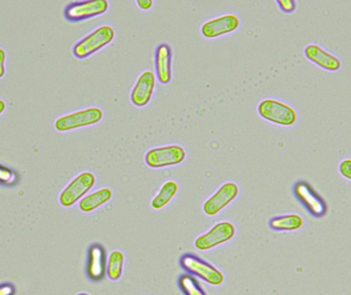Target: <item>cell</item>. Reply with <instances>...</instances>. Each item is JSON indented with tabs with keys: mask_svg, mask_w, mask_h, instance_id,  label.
<instances>
[{
	"mask_svg": "<svg viewBox=\"0 0 351 295\" xmlns=\"http://www.w3.org/2000/svg\"><path fill=\"white\" fill-rule=\"evenodd\" d=\"M114 38L115 31L112 27L108 25L99 27L74 45L73 55L77 59H86L110 44Z\"/></svg>",
	"mask_w": 351,
	"mask_h": 295,
	"instance_id": "cell-1",
	"label": "cell"
},
{
	"mask_svg": "<svg viewBox=\"0 0 351 295\" xmlns=\"http://www.w3.org/2000/svg\"><path fill=\"white\" fill-rule=\"evenodd\" d=\"M258 113L262 118L280 127H293L298 120V115L292 107L274 99H266L260 102Z\"/></svg>",
	"mask_w": 351,
	"mask_h": 295,
	"instance_id": "cell-2",
	"label": "cell"
},
{
	"mask_svg": "<svg viewBox=\"0 0 351 295\" xmlns=\"http://www.w3.org/2000/svg\"><path fill=\"white\" fill-rule=\"evenodd\" d=\"M96 185V177L90 171L78 175L60 194L59 202L63 207H71L77 203Z\"/></svg>",
	"mask_w": 351,
	"mask_h": 295,
	"instance_id": "cell-3",
	"label": "cell"
},
{
	"mask_svg": "<svg viewBox=\"0 0 351 295\" xmlns=\"http://www.w3.org/2000/svg\"><path fill=\"white\" fill-rule=\"evenodd\" d=\"M234 225L230 222H221L215 225L210 230L200 235L194 241V246L197 251H208L216 248L232 240L235 236Z\"/></svg>",
	"mask_w": 351,
	"mask_h": 295,
	"instance_id": "cell-4",
	"label": "cell"
},
{
	"mask_svg": "<svg viewBox=\"0 0 351 295\" xmlns=\"http://www.w3.org/2000/svg\"><path fill=\"white\" fill-rule=\"evenodd\" d=\"M102 119L103 111L97 107H92L60 117L56 120L55 127L58 131L65 133L80 127L97 125Z\"/></svg>",
	"mask_w": 351,
	"mask_h": 295,
	"instance_id": "cell-5",
	"label": "cell"
},
{
	"mask_svg": "<svg viewBox=\"0 0 351 295\" xmlns=\"http://www.w3.org/2000/svg\"><path fill=\"white\" fill-rule=\"evenodd\" d=\"M297 200L315 218H323L327 214L328 204L323 197L306 181H298L293 187Z\"/></svg>",
	"mask_w": 351,
	"mask_h": 295,
	"instance_id": "cell-6",
	"label": "cell"
},
{
	"mask_svg": "<svg viewBox=\"0 0 351 295\" xmlns=\"http://www.w3.org/2000/svg\"><path fill=\"white\" fill-rule=\"evenodd\" d=\"M181 266L186 271L198 276L210 285L221 286L224 283L225 277L220 270L195 255H184L181 259Z\"/></svg>",
	"mask_w": 351,
	"mask_h": 295,
	"instance_id": "cell-7",
	"label": "cell"
},
{
	"mask_svg": "<svg viewBox=\"0 0 351 295\" xmlns=\"http://www.w3.org/2000/svg\"><path fill=\"white\" fill-rule=\"evenodd\" d=\"M185 159V149L179 145H170L152 149L146 153L144 160L152 168H164L181 164Z\"/></svg>",
	"mask_w": 351,
	"mask_h": 295,
	"instance_id": "cell-8",
	"label": "cell"
},
{
	"mask_svg": "<svg viewBox=\"0 0 351 295\" xmlns=\"http://www.w3.org/2000/svg\"><path fill=\"white\" fill-rule=\"evenodd\" d=\"M108 8L107 0L71 2L66 6L64 16L70 22H82L104 14Z\"/></svg>",
	"mask_w": 351,
	"mask_h": 295,
	"instance_id": "cell-9",
	"label": "cell"
},
{
	"mask_svg": "<svg viewBox=\"0 0 351 295\" xmlns=\"http://www.w3.org/2000/svg\"><path fill=\"white\" fill-rule=\"evenodd\" d=\"M239 188L237 183H224L219 188L216 193L213 194L204 203L202 209L204 214L208 216H216L220 214L224 208H226L231 202L234 201L239 196Z\"/></svg>",
	"mask_w": 351,
	"mask_h": 295,
	"instance_id": "cell-10",
	"label": "cell"
},
{
	"mask_svg": "<svg viewBox=\"0 0 351 295\" xmlns=\"http://www.w3.org/2000/svg\"><path fill=\"white\" fill-rule=\"evenodd\" d=\"M239 18L235 14H224L204 23L202 26V34L206 38H217L234 32L239 28Z\"/></svg>",
	"mask_w": 351,
	"mask_h": 295,
	"instance_id": "cell-11",
	"label": "cell"
},
{
	"mask_svg": "<svg viewBox=\"0 0 351 295\" xmlns=\"http://www.w3.org/2000/svg\"><path fill=\"white\" fill-rule=\"evenodd\" d=\"M156 88V75L152 71H144L138 77L131 92V101L136 107L147 106L154 96Z\"/></svg>",
	"mask_w": 351,
	"mask_h": 295,
	"instance_id": "cell-12",
	"label": "cell"
},
{
	"mask_svg": "<svg viewBox=\"0 0 351 295\" xmlns=\"http://www.w3.org/2000/svg\"><path fill=\"white\" fill-rule=\"evenodd\" d=\"M304 55L307 60L327 71L335 72L341 69V61L319 44L311 43L307 45L304 49Z\"/></svg>",
	"mask_w": 351,
	"mask_h": 295,
	"instance_id": "cell-13",
	"label": "cell"
},
{
	"mask_svg": "<svg viewBox=\"0 0 351 295\" xmlns=\"http://www.w3.org/2000/svg\"><path fill=\"white\" fill-rule=\"evenodd\" d=\"M172 47L168 43H162L156 49V70L158 79L162 84L172 81Z\"/></svg>",
	"mask_w": 351,
	"mask_h": 295,
	"instance_id": "cell-14",
	"label": "cell"
},
{
	"mask_svg": "<svg viewBox=\"0 0 351 295\" xmlns=\"http://www.w3.org/2000/svg\"><path fill=\"white\" fill-rule=\"evenodd\" d=\"M105 251L101 245H92L88 251V274L94 281H100L106 273Z\"/></svg>",
	"mask_w": 351,
	"mask_h": 295,
	"instance_id": "cell-15",
	"label": "cell"
},
{
	"mask_svg": "<svg viewBox=\"0 0 351 295\" xmlns=\"http://www.w3.org/2000/svg\"><path fill=\"white\" fill-rule=\"evenodd\" d=\"M113 193L109 188H102L98 191L88 194L80 202V209L86 214L95 211L112 199Z\"/></svg>",
	"mask_w": 351,
	"mask_h": 295,
	"instance_id": "cell-16",
	"label": "cell"
},
{
	"mask_svg": "<svg viewBox=\"0 0 351 295\" xmlns=\"http://www.w3.org/2000/svg\"><path fill=\"white\" fill-rule=\"evenodd\" d=\"M303 226H304V220L302 216L297 214L276 216L269 220L270 228L280 232H295L302 229Z\"/></svg>",
	"mask_w": 351,
	"mask_h": 295,
	"instance_id": "cell-17",
	"label": "cell"
},
{
	"mask_svg": "<svg viewBox=\"0 0 351 295\" xmlns=\"http://www.w3.org/2000/svg\"><path fill=\"white\" fill-rule=\"evenodd\" d=\"M178 191H179V187L176 181H167L160 188V192L156 194V197L152 199V207L156 210H160L166 207L172 201L173 198L177 195Z\"/></svg>",
	"mask_w": 351,
	"mask_h": 295,
	"instance_id": "cell-18",
	"label": "cell"
},
{
	"mask_svg": "<svg viewBox=\"0 0 351 295\" xmlns=\"http://www.w3.org/2000/svg\"><path fill=\"white\" fill-rule=\"evenodd\" d=\"M125 255L121 251H114L110 253L107 265V275L112 281H119L123 276Z\"/></svg>",
	"mask_w": 351,
	"mask_h": 295,
	"instance_id": "cell-19",
	"label": "cell"
},
{
	"mask_svg": "<svg viewBox=\"0 0 351 295\" xmlns=\"http://www.w3.org/2000/svg\"><path fill=\"white\" fill-rule=\"evenodd\" d=\"M179 286L185 295H206L195 278L191 275H182L179 279Z\"/></svg>",
	"mask_w": 351,
	"mask_h": 295,
	"instance_id": "cell-20",
	"label": "cell"
},
{
	"mask_svg": "<svg viewBox=\"0 0 351 295\" xmlns=\"http://www.w3.org/2000/svg\"><path fill=\"white\" fill-rule=\"evenodd\" d=\"M338 169H339L340 175L342 177L351 181V159H344V160H342L339 163Z\"/></svg>",
	"mask_w": 351,
	"mask_h": 295,
	"instance_id": "cell-21",
	"label": "cell"
},
{
	"mask_svg": "<svg viewBox=\"0 0 351 295\" xmlns=\"http://www.w3.org/2000/svg\"><path fill=\"white\" fill-rule=\"evenodd\" d=\"M14 179H16V177H14V173L10 169L6 168V167L0 166V183H14Z\"/></svg>",
	"mask_w": 351,
	"mask_h": 295,
	"instance_id": "cell-22",
	"label": "cell"
},
{
	"mask_svg": "<svg viewBox=\"0 0 351 295\" xmlns=\"http://www.w3.org/2000/svg\"><path fill=\"white\" fill-rule=\"evenodd\" d=\"M276 3L278 4L280 10L282 12H287V14H290V12H293L296 10V2L293 1V0H278Z\"/></svg>",
	"mask_w": 351,
	"mask_h": 295,
	"instance_id": "cell-23",
	"label": "cell"
},
{
	"mask_svg": "<svg viewBox=\"0 0 351 295\" xmlns=\"http://www.w3.org/2000/svg\"><path fill=\"white\" fill-rule=\"evenodd\" d=\"M5 51L0 47V78L3 77L4 74H5V66H4V63H5Z\"/></svg>",
	"mask_w": 351,
	"mask_h": 295,
	"instance_id": "cell-24",
	"label": "cell"
},
{
	"mask_svg": "<svg viewBox=\"0 0 351 295\" xmlns=\"http://www.w3.org/2000/svg\"><path fill=\"white\" fill-rule=\"evenodd\" d=\"M137 5L139 6L141 10H148L154 5V1L152 0H137L136 1Z\"/></svg>",
	"mask_w": 351,
	"mask_h": 295,
	"instance_id": "cell-25",
	"label": "cell"
},
{
	"mask_svg": "<svg viewBox=\"0 0 351 295\" xmlns=\"http://www.w3.org/2000/svg\"><path fill=\"white\" fill-rule=\"evenodd\" d=\"M14 286L10 285V284L0 286V295H14Z\"/></svg>",
	"mask_w": 351,
	"mask_h": 295,
	"instance_id": "cell-26",
	"label": "cell"
},
{
	"mask_svg": "<svg viewBox=\"0 0 351 295\" xmlns=\"http://www.w3.org/2000/svg\"><path fill=\"white\" fill-rule=\"evenodd\" d=\"M5 108H6L5 102H4L3 100H0V115H1L2 113L4 112V110H5Z\"/></svg>",
	"mask_w": 351,
	"mask_h": 295,
	"instance_id": "cell-27",
	"label": "cell"
},
{
	"mask_svg": "<svg viewBox=\"0 0 351 295\" xmlns=\"http://www.w3.org/2000/svg\"><path fill=\"white\" fill-rule=\"evenodd\" d=\"M80 295H88V294H80Z\"/></svg>",
	"mask_w": 351,
	"mask_h": 295,
	"instance_id": "cell-28",
	"label": "cell"
}]
</instances>
